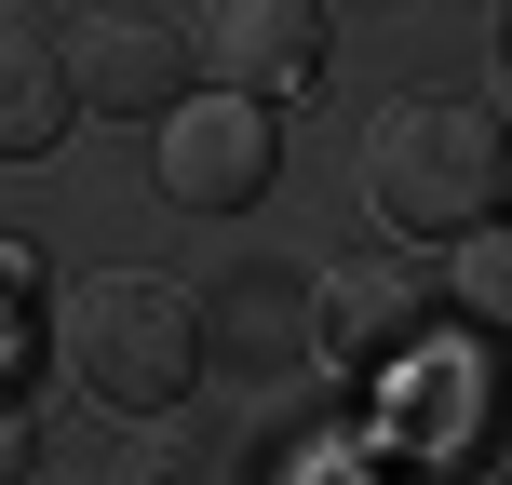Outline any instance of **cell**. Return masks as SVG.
<instances>
[{"mask_svg":"<svg viewBox=\"0 0 512 485\" xmlns=\"http://www.w3.org/2000/svg\"><path fill=\"white\" fill-rule=\"evenodd\" d=\"M270 162H283V135H270V108L256 95H176L162 108V203H189V216H230L270 189Z\"/></svg>","mask_w":512,"mask_h":485,"instance_id":"8992f818","label":"cell"},{"mask_svg":"<svg viewBox=\"0 0 512 485\" xmlns=\"http://www.w3.org/2000/svg\"><path fill=\"white\" fill-rule=\"evenodd\" d=\"M27 445H41V432H27V391H14V337H0V485L27 472Z\"/></svg>","mask_w":512,"mask_h":485,"instance_id":"30bf717a","label":"cell"},{"mask_svg":"<svg viewBox=\"0 0 512 485\" xmlns=\"http://www.w3.org/2000/svg\"><path fill=\"white\" fill-rule=\"evenodd\" d=\"M68 122H81V95H68V68H54V27L0 0V162H41Z\"/></svg>","mask_w":512,"mask_h":485,"instance_id":"52a82bcc","label":"cell"},{"mask_svg":"<svg viewBox=\"0 0 512 485\" xmlns=\"http://www.w3.org/2000/svg\"><path fill=\"white\" fill-rule=\"evenodd\" d=\"M270 472H283V432H256V418H216L162 459V485H270Z\"/></svg>","mask_w":512,"mask_h":485,"instance_id":"ba28073f","label":"cell"},{"mask_svg":"<svg viewBox=\"0 0 512 485\" xmlns=\"http://www.w3.org/2000/svg\"><path fill=\"white\" fill-rule=\"evenodd\" d=\"M54 68H68L81 108H108V122H162L189 81V27L162 14V0H81L68 41H54Z\"/></svg>","mask_w":512,"mask_h":485,"instance_id":"277c9868","label":"cell"},{"mask_svg":"<svg viewBox=\"0 0 512 485\" xmlns=\"http://www.w3.org/2000/svg\"><path fill=\"white\" fill-rule=\"evenodd\" d=\"M512 189V135L486 95H405L364 122V203H378L391 243H459L486 230Z\"/></svg>","mask_w":512,"mask_h":485,"instance_id":"7a4b0ae2","label":"cell"},{"mask_svg":"<svg viewBox=\"0 0 512 485\" xmlns=\"http://www.w3.org/2000/svg\"><path fill=\"white\" fill-rule=\"evenodd\" d=\"M54 378L108 418H176L203 391V297L162 270H81L54 297Z\"/></svg>","mask_w":512,"mask_h":485,"instance_id":"6da1fadb","label":"cell"},{"mask_svg":"<svg viewBox=\"0 0 512 485\" xmlns=\"http://www.w3.org/2000/svg\"><path fill=\"white\" fill-rule=\"evenodd\" d=\"M445 337V297L418 256H351V270L310 283V351L337 364V378H391V364H432Z\"/></svg>","mask_w":512,"mask_h":485,"instance_id":"3957f363","label":"cell"},{"mask_svg":"<svg viewBox=\"0 0 512 485\" xmlns=\"http://www.w3.org/2000/svg\"><path fill=\"white\" fill-rule=\"evenodd\" d=\"M459 310H472V324H499V310H512V256H499V216H486V230H459Z\"/></svg>","mask_w":512,"mask_h":485,"instance_id":"9c48e42d","label":"cell"},{"mask_svg":"<svg viewBox=\"0 0 512 485\" xmlns=\"http://www.w3.org/2000/svg\"><path fill=\"white\" fill-rule=\"evenodd\" d=\"M189 68L216 95H256V108L310 95L324 81V0H203L189 14Z\"/></svg>","mask_w":512,"mask_h":485,"instance_id":"5b68a950","label":"cell"},{"mask_svg":"<svg viewBox=\"0 0 512 485\" xmlns=\"http://www.w3.org/2000/svg\"><path fill=\"white\" fill-rule=\"evenodd\" d=\"M418 485H499V472H486V445H445V459L418 472Z\"/></svg>","mask_w":512,"mask_h":485,"instance_id":"8fae6325","label":"cell"}]
</instances>
